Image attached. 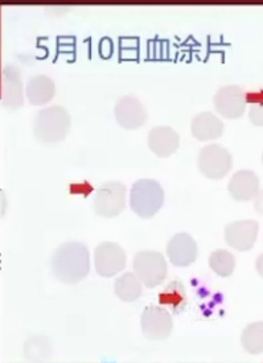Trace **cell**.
<instances>
[{"instance_id": "obj_1", "label": "cell", "mask_w": 263, "mask_h": 363, "mask_svg": "<svg viewBox=\"0 0 263 363\" xmlns=\"http://www.w3.org/2000/svg\"><path fill=\"white\" fill-rule=\"evenodd\" d=\"M53 277L65 284H77L88 277L90 252L85 243L67 242L55 250L50 259Z\"/></svg>"}, {"instance_id": "obj_2", "label": "cell", "mask_w": 263, "mask_h": 363, "mask_svg": "<svg viewBox=\"0 0 263 363\" xmlns=\"http://www.w3.org/2000/svg\"><path fill=\"white\" fill-rule=\"evenodd\" d=\"M72 119L62 106H50L40 110L35 118L33 134L40 143L56 144L65 140Z\"/></svg>"}, {"instance_id": "obj_3", "label": "cell", "mask_w": 263, "mask_h": 363, "mask_svg": "<svg viewBox=\"0 0 263 363\" xmlns=\"http://www.w3.org/2000/svg\"><path fill=\"white\" fill-rule=\"evenodd\" d=\"M164 203V191L154 179H140L133 184L130 191L131 211L140 218H152Z\"/></svg>"}, {"instance_id": "obj_4", "label": "cell", "mask_w": 263, "mask_h": 363, "mask_svg": "<svg viewBox=\"0 0 263 363\" xmlns=\"http://www.w3.org/2000/svg\"><path fill=\"white\" fill-rule=\"evenodd\" d=\"M126 186L119 182L101 184L93 197V211L102 218L118 217L126 208Z\"/></svg>"}, {"instance_id": "obj_5", "label": "cell", "mask_w": 263, "mask_h": 363, "mask_svg": "<svg viewBox=\"0 0 263 363\" xmlns=\"http://www.w3.org/2000/svg\"><path fill=\"white\" fill-rule=\"evenodd\" d=\"M197 167L206 179L221 180L230 172L233 157L223 145L208 144L197 156Z\"/></svg>"}, {"instance_id": "obj_6", "label": "cell", "mask_w": 263, "mask_h": 363, "mask_svg": "<svg viewBox=\"0 0 263 363\" xmlns=\"http://www.w3.org/2000/svg\"><path fill=\"white\" fill-rule=\"evenodd\" d=\"M134 272L147 288H155L166 280L168 274L167 260L157 251H139L133 260Z\"/></svg>"}, {"instance_id": "obj_7", "label": "cell", "mask_w": 263, "mask_h": 363, "mask_svg": "<svg viewBox=\"0 0 263 363\" xmlns=\"http://www.w3.org/2000/svg\"><path fill=\"white\" fill-rule=\"evenodd\" d=\"M142 332L150 341H164L174 330L171 313L162 306H150L142 313Z\"/></svg>"}, {"instance_id": "obj_8", "label": "cell", "mask_w": 263, "mask_h": 363, "mask_svg": "<svg viewBox=\"0 0 263 363\" xmlns=\"http://www.w3.org/2000/svg\"><path fill=\"white\" fill-rule=\"evenodd\" d=\"M126 262L125 250L116 242H102L94 251V266L99 277H116L125 269Z\"/></svg>"}, {"instance_id": "obj_9", "label": "cell", "mask_w": 263, "mask_h": 363, "mask_svg": "<svg viewBox=\"0 0 263 363\" xmlns=\"http://www.w3.org/2000/svg\"><path fill=\"white\" fill-rule=\"evenodd\" d=\"M247 107V96L240 86L221 87L215 96V108L225 119H238Z\"/></svg>"}, {"instance_id": "obj_10", "label": "cell", "mask_w": 263, "mask_h": 363, "mask_svg": "<svg viewBox=\"0 0 263 363\" xmlns=\"http://www.w3.org/2000/svg\"><path fill=\"white\" fill-rule=\"evenodd\" d=\"M114 115L118 125L122 128L133 131L138 130L147 122L146 108L137 96H126L118 99L114 107Z\"/></svg>"}, {"instance_id": "obj_11", "label": "cell", "mask_w": 263, "mask_h": 363, "mask_svg": "<svg viewBox=\"0 0 263 363\" xmlns=\"http://www.w3.org/2000/svg\"><path fill=\"white\" fill-rule=\"evenodd\" d=\"M259 231L257 220H235L225 228L226 243L237 251H249L254 247Z\"/></svg>"}, {"instance_id": "obj_12", "label": "cell", "mask_w": 263, "mask_h": 363, "mask_svg": "<svg viewBox=\"0 0 263 363\" xmlns=\"http://www.w3.org/2000/svg\"><path fill=\"white\" fill-rule=\"evenodd\" d=\"M167 255L175 267H188L197 258V243L192 235L179 233L168 240Z\"/></svg>"}, {"instance_id": "obj_13", "label": "cell", "mask_w": 263, "mask_h": 363, "mask_svg": "<svg viewBox=\"0 0 263 363\" xmlns=\"http://www.w3.org/2000/svg\"><path fill=\"white\" fill-rule=\"evenodd\" d=\"M1 105L9 111H15L24 105L23 84L19 70L12 65L3 69Z\"/></svg>"}, {"instance_id": "obj_14", "label": "cell", "mask_w": 263, "mask_h": 363, "mask_svg": "<svg viewBox=\"0 0 263 363\" xmlns=\"http://www.w3.org/2000/svg\"><path fill=\"white\" fill-rule=\"evenodd\" d=\"M180 136L172 127L157 125L148 134V148L157 157H169L179 150Z\"/></svg>"}, {"instance_id": "obj_15", "label": "cell", "mask_w": 263, "mask_h": 363, "mask_svg": "<svg viewBox=\"0 0 263 363\" xmlns=\"http://www.w3.org/2000/svg\"><path fill=\"white\" fill-rule=\"evenodd\" d=\"M191 131L194 138L200 142L216 140L224 135V122L213 113L204 111L194 118Z\"/></svg>"}, {"instance_id": "obj_16", "label": "cell", "mask_w": 263, "mask_h": 363, "mask_svg": "<svg viewBox=\"0 0 263 363\" xmlns=\"http://www.w3.org/2000/svg\"><path fill=\"white\" fill-rule=\"evenodd\" d=\"M228 191L233 200H253L259 193V179L253 171H238L229 182Z\"/></svg>"}, {"instance_id": "obj_17", "label": "cell", "mask_w": 263, "mask_h": 363, "mask_svg": "<svg viewBox=\"0 0 263 363\" xmlns=\"http://www.w3.org/2000/svg\"><path fill=\"white\" fill-rule=\"evenodd\" d=\"M56 94L55 82L47 76H35L30 78L26 87V96L28 102L33 106L49 104Z\"/></svg>"}, {"instance_id": "obj_18", "label": "cell", "mask_w": 263, "mask_h": 363, "mask_svg": "<svg viewBox=\"0 0 263 363\" xmlns=\"http://www.w3.org/2000/svg\"><path fill=\"white\" fill-rule=\"evenodd\" d=\"M143 283L135 272H125L117 277L114 283V292L123 303L137 301L143 294Z\"/></svg>"}, {"instance_id": "obj_19", "label": "cell", "mask_w": 263, "mask_h": 363, "mask_svg": "<svg viewBox=\"0 0 263 363\" xmlns=\"http://www.w3.org/2000/svg\"><path fill=\"white\" fill-rule=\"evenodd\" d=\"M241 344L245 350L252 355L263 353V323L249 324L241 335Z\"/></svg>"}, {"instance_id": "obj_20", "label": "cell", "mask_w": 263, "mask_h": 363, "mask_svg": "<svg viewBox=\"0 0 263 363\" xmlns=\"http://www.w3.org/2000/svg\"><path fill=\"white\" fill-rule=\"evenodd\" d=\"M159 301L163 306L174 308V311L177 313L186 306V288L179 281H172L159 294Z\"/></svg>"}, {"instance_id": "obj_21", "label": "cell", "mask_w": 263, "mask_h": 363, "mask_svg": "<svg viewBox=\"0 0 263 363\" xmlns=\"http://www.w3.org/2000/svg\"><path fill=\"white\" fill-rule=\"evenodd\" d=\"M209 267L218 277H229L234 272L235 259L228 250H216L209 257Z\"/></svg>"}, {"instance_id": "obj_22", "label": "cell", "mask_w": 263, "mask_h": 363, "mask_svg": "<svg viewBox=\"0 0 263 363\" xmlns=\"http://www.w3.org/2000/svg\"><path fill=\"white\" fill-rule=\"evenodd\" d=\"M249 121L254 125L263 127V94L255 96L250 102L249 108Z\"/></svg>"}, {"instance_id": "obj_23", "label": "cell", "mask_w": 263, "mask_h": 363, "mask_svg": "<svg viewBox=\"0 0 263 363\" xmlns=\"http://www.w3.org/2000/svg\"><path fill=\"white\" fill-rule=\"evenodd\" d=\"M254 208H255V211H257L259 216H263V189L259 191V193L257 194V197L254 199Z\"/></svg>"}, {"instance_id": "obj_24", "label": "cell", "mask_w": 263, "mask_h": 363, "mask_svg": "<svg viewBox=\"0 0 263 363\" xmlns=\"http://www.w3.org/2000/svg\"><path fill=\"white\" fill-rule=\"evenodd\" d=\"M255 267H257V271H258L259 277H263V254L262 255H259V257H258V259H257Z\"/></svg>"}, {"instance_id": "obj_25", "label": "cell", "mask_w": 263, "mask_h": 363, "mask_svg": "<svg viewBox=\"0 0 263 363\" xmlns=\"http://www.w3.org/2000/svg\"><path fill=\"white\" fill-rule=\"evenodd\" d=\"M262 164H263V153H262Z\"/></svg>"}]
</instances>
